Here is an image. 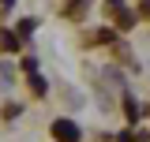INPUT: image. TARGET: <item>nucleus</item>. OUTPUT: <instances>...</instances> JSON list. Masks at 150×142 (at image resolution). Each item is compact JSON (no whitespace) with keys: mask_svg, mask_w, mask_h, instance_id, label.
<instances>
[{"mask_svg":"<svg viewBox=\"0 0 150 142\" xmlns=\"http://www.w3.org/2000/svg\"><path fill=\"white\" fill-rule=\"evenodd\" d=\"M0 49H8V53L19 49V37H15V34H0Z\"/></svg>","mask_w":150,"mask_h":142,"instance_id":"obj_3","label":"nucleus"},{"mask_svg":"<svg viewBox=\"0 0 150 142\" xmlns=\"http://www.w3.org/2000/svg\"><path fill=\"white\" fill-rule=\"evenodd\" d=\"M53 138L56 142H79L83 138V131L75 120H53Z\"/></svg>","mask_w":150,"mask_h":142,"instance_id":"obj_1","label":"nucleus"},{"mask_svg":"<svg viewBox=\"0 0 150 142\" xmlns=\"http://www.w3.org/2000/svg\"><path fill=\"white\" fill-rule=\"evenodd\" d=\"M30 90H34L38 97H41V93H45V90H49V82H45V79H41V75H38V71H30Z\"/></svg>","mask_w":150,"mask_h":142,"instance_id":"obj_2","label":"nucleus"},{"mask_svg":"<svg viewBox=\"0 0 150 142\" xmlns=\"http://www.w3.org/2000/svg\"><path fill=\"white\" fill-rule=\"evenodd\" d=\"M0 4H4V8H15V0H0Z\"/></svg>","mask_w":150,"mask_h":142,"instance_id":"obj_7","label":"nucleus"},{"mask_svg":"<svg viewBox=\"0 0 150 142\" xmlns=\"http://www.w3.org/2000/svg\"><path fill=\"white\" fill-rule=\"evenodd\" d=\"M83 11H86V0H71V4H68V15H83Z\"/></svg>","mask_w":150,"mask_h":142,"instance_id":"obj_5","label":"nucleus"},{"mask_svg":"<svg viewBox=\"0 0 150 142\" xmlns=\"http://www.w3.org/2000/svg\"><path fill=\"white\" fill-rule=\"evenodd\" d=\"M105 4H109V8H124V0H105Z\"/></svg>","mask_w":150,"mask_h":142,"instance_id":"obj_6","label":"nucleus"},{"mask_svg":"<svg viewBox=\"0 0 150 142\" xmlns=\"http://www.w3.org/2000/svg\"><path fill=\"white\" fill-rule=\"evenodd\" d=\"M34 26H38L34 19H23V22H19V37H30V34H34Z\"/></svg>","mask_w":150,"mask_h":142,"instance_id":"obj_4","label":"nucleus"}]
</instances>
